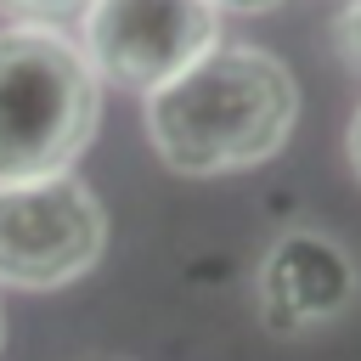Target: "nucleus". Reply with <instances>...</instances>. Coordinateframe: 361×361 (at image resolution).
<instances>
[{"instance_id": "nucleus-3", "label": "nucleus", "mask_w": 361, "mask_h": 361, "mask_svg": "<svg viewBox=\"0 0 361 361\" xmlns=\"http://www.w3.org/2000/svg\"><path fill=\"white\" fill-rule=\"evenodd\" d=\"M107 248V214L96 192L62 169L39 180H0V282L68 288Z\"/></svg>"}, {"instance_id": "nucleus-8", "label": "nucleus", "mask_w": 361, "mask_h": 361, "mask_svg": "<svg viewBox=\"0 0 361 361\" xmlns=\"http://www.w3.org/2000/svg\"><path fill=\"white\" fill-rule=\"evenodd\" d=\"M214 11H243V17H259V11H276L282 0H209Z\"/></svg>"}, {"instance_id": "nucleus-1", "label": "nucleus", "mask_w": 361, "mask_h": 361, "mask_svg": "<svg viewBox=\"0 0 361 361\" xmlns=\"http://www.w3.org/2000/svg\"><path fill=\"white\" fill-rule=\"evenodd\" d=\"M299 118L293 73L259 45H214L147 90V135L175 175H231L282 152Z\"/></svg>"}, {"instance_id": "nucleus-7", "label": "nucleus", "mask_w": 361, "mask_h": 361, "mask_svg": "<svg viewBox=\"0 0 361 361\" xmlns=\"http://www.w3.org/2000/svg\"><path fill=\"white\" fill-rule=\"evenodd\" d=\"M333 45H338V56L361 73V0H350V6L333 17Z\"/></svg>"}, {"instance_id": "nucleus-4", "label": "nucleus", "mask_w": 361, "mask_h": 361, "mask_svg": "<svg viewBox=\"0 0 361 361\" xmlns=\"http://www.w3.org/2000/svg\"><path fill=\"white\" fill-rule=\"evenodd\" d=\"M85 62L118 90H158L203 51L220 45V11L209 0H90Z\"/></svg>"}, {"instance_id": "nucleus-5", "label": "nucleus", "mask_w": 361, "mask_h": 361, "mask_svg": "<svg viewBox=\"0 0 361 361\" xmlns=\"http://www.w3.org/2000/svg\"><path fill=\"white\" fill-rule=\"evenodd\" d=\"M355 259L322 237V231H282L259 265V322L271 333H310L327 327L333 316H344L355 305Z\"/></svg>"}, {"instance_id": "nucleus-9", "label": "nucleus", "mask_w": 361, "mask_h": 361, "mask_svg": "<svg viewBox=\"0 0 361 361\" xmlns=\"http://www.w3.org/2000/svg\"><path fill=\"white\" fill-rule=\"evenodd\" d=\"M344 158H350V169L361 175V107H355V118H350V135H344Z\"/></svg>"}, {"instance_id": "nucleus-2", "label": "nucleus", "mask_w": 361, "mask_h": 361, "mask_svg": "<svg viewBox=\"0 0 361 361\" xmlns=\"http://www.w3.org/2000/svg\"><path fill=\"white\" fill-rule=\"evenodd\" d=\"M102 118V79L51 23L0 28V180H39L79 164Z\"/></svg>"}, {"instance_id": "nucleus-6", "label": "nucleus", "mask_w": 361, "mask_h": 361, "mask_svg": "<svg viewBox=\"0 0 361 361\" xmlns=\"http://www.w3.org/2000/svg\"><path fill=\"white\" fill-rule=\"evenodd\" d=\"M90 0H0V17H11V23H68V17H79Z\"/></svg>"}]
</instances>
